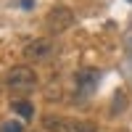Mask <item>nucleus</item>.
<instances>
[{"label":"nucleus","instance_id":"nucleus-10","mask_svg":"<svg viewBox=\"0 0 132 132\" xmlns=\"http://www.w3.org/2000/svg\"><path fill=\"white\" fill-rule=\"evenodd\" d=\"M129 3H132V0H129Z\"/></svg>","mask_w":132,"mask_h":132},{"label":"nucleus","instance_id":"nucleus-5","mask_svg":"<svg viewBox=\"0 0 132 132\" xmlns=\"http://www.w3.org/2000/svg\"><path fill=\"white\" fill-rule=\"evenodd\" d=\"M42 127L48 132H66L69 129V119H61V116H45L42 119Z\"/></svg>","mask_w":132,"mask_h":132},{"label":"nucleus","instance_id":"nucleus-8","mask_svg":"<svg viewBox=\"0 0 132 132\" xmlns=\"http://www.w3.org/2000/svg\"><path fill=\"white\" fill-rule=\"evenodd\" d=\"M0 132H24V124H21L19 119H11V122L0 124Z\"/></svg>","mask_w":132,"mask_h":132},{"label":"nucleus","instance_id":"nucleus-4","mask_svg":"<svg viewBox=\"0 0 132 132\" xmlns=\"http://www.w3.org/2000/svg\"><path fill=\"white\" fill-rule=\"evenodd\" d=\"M50 50H53V42L45 40V37H40V40H32L29 45L24 48V56L29 61H42V58L50 56Z\"/></svg>","mask_w":132,"mask_h":132},{"label":"nucleus","instance_id":"nucleus-7","mask_svg":"<svg viewBox=\"0 0 132 132\" xmlns=\"http://www.w3.org/2000/svg\"><path fill=\"white\" fill-rule=\"evenodd\" d=\"M66 132H98L93 122H82V119H69V129Z\"/></svg>","mask_w":132,"mask_h":132},{"label":"nucleus","instance_id":"nucleus-1","mask_svg":"<svg viewBox=\"0 0 132 132\" xmlns=\"http://www.w3.org/2000/svg\"><path fill=\"white\" fill-rule=\"evenodd\" d=\"M5 85L11 90H19V93H29L37 87V74L29 69V66H16L11 69L8 77H5Z\"/></svg>","mask_w":132,"mask_h":132},{"label":"nucleus","instance_id":"nucleus-9","mask_svg":"<svg viewBox=\"0 0 132 132\" xmlns=\"http://www.w3.org/2000/svg\"><path fill=\"white\" fill-rule=\"evenodd\" d=\"M21 8H32V0H21Z\"/></svg>","mask_w":132,"mask_h":132},{"label":"nucleus","instance_id":"nucleus-6","mask_svg":"<svg viewBox=\"0 0 132 132\" xmlns=\"http://www.w3.org/2000/svg\"><path fill=\"white\" fill-rule=\"evenodd\" d=\"M11 108H13V114L21 116V119H32V116H35V108H32L29 101H13Z\"/></svg>","mask_w":132,"mask_h":132},{"label":"nucleus","instance_id":"nucleus-3","mask_svg":"<svg viewBox=\"0 0 132 132\" xmlns=\"http://www.w3.org/2000/svg\"><path fill=\"white\" fill-rule=\"evenodd\" d=\"M98 82H101V71L98 69H90V66H85V69H79L74 74V85H77V90H79L82 95H90Z\"/></svg>","mask_w":132,"mask_h":132},{"label":"nucleus","instance_id":"nucleus-2","mask_svg":"<svg viewBox=\"0 0 132 132\" xmlns=\"http://www.w3.org/2000/svg\"><path fill=\"white\" fill-rule=\"evenodd\" d=\"M45 24L50 32H66L71 24H74V13H71V8H66V5H56V8H50L48 11V16H45Z\"/></svg>","mask_w":132,"mask_h":132}]
</instances>
